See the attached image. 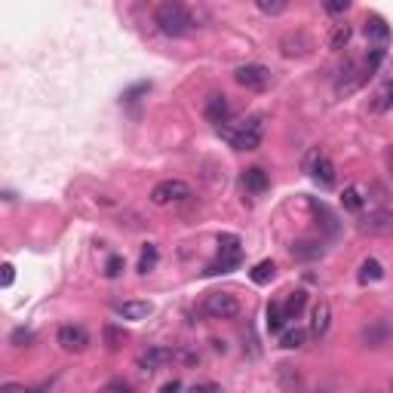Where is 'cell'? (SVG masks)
Instances as JSON below:
<instances>
[{
	"label": "cell",
	"instance_id": "cell-1",
	"mask_svg": "<svg viewBox=\"0 0 393 393\" xmlns=\"http://www.w3.org/2000/svg\"><path fill=\"white\" fill-rule=\"evenodd\" d=\"M221 136L231 142L234 151H255L264 138V117H246L234 126H221Z\"/></svg>",
	"mask_w": 393,
	"mask_h": 393
},
{
	"label": "cell",
	"instance_id": "cell-2",
	"mask_svg": "<svg viewBox=\"0 0 393 393\" xmlns=\"http://www.w3.org/2000/svg\"><path fill=\"white\" fill-rule=\"evenodd\" d=\"M157 25L166 37H184V34L194 31L197 22L184 3H163L157 10Z\"/></svg>",
	"mask_w": 393,
	"mask_h": 393
},
{
	"label": "cell",
	"instance_id": "cell-3",
	"mask_svg": "<svg viewBox=\"0 0 393 393\" xmlns=\"http://www.w3.org/2000/svg\"><path fill=\"white\" fill-rule=\"evenodd\" d=\"M218 258L206 268V277H215V273H231L236 264H240V258H243V249H240V236H234V234H221L218 236Z\"/></svg>",
	"mask_w": 393,
	"mask_h": 393
},
{
	"label": "cell",
	"instance_id": "cell-4",
	"mask_svg": "<svg viewBox=\"0 0 393 393\" xmlns=\"http://www.w3.org/2000/svg\"><path fill=\"white\" fill-rule=\"evenodd\" d=\"M194 191H191L188 182L182 179H166V182H157L151 191V203L154 206H169V203H182V200H191Z\"/></svg>",
	"mask_w": 393,
	"mask_h": 393
},
{
	"label": "cell",
	"instance_id": "cell-5",
	"mask_svg": "<svg viewBox=\"0 0 393 393\" xmlns=\"http://www.w3.org/2000/svg\"><path fill=\"white\" fill-rule=\"evenodd\" d=\"M203 310L209 316H215V320H234L240 314V301L231 292H209L203 301Z\"/></svg>",
	"mask_w": 393,
	"mask_h": 393
},
{
	"label": "cell",
	"instance_id": "cell-6",
	"mask_svg": "<svg viewBox=\"0 0 393 393\" xmlns=\"http://www.w3.org/2000/svg\"><path fill=\"white\" fill-rule=\"evenodd\" d=\"M357 227H360V234H369V236H390L393 234V212L372 209V212L360 215Z\"/></svg>",
	"mask_w": 393,
	"mask_h": 393
},
{
	"label": "cell",
	"instance_id": "cell-7",
	"mask_svg": "<svg viewBox=\"0 0 393 393\" xmlns=\"http://www.w3.org/2000/svg\"><path fill=\"white\" fill-rule=\"evenodd\" d=\"M234 80L243 86V90H252V93H262L271 86V71L264 65H240L234 71Z\"/></svg>",
	"mask_w": 393,
	"mask_h": 393
},
{
	"label": "cell",
	"instance_id": "cell-8",
	"mask_svg": "<svg viewBox=\"0 0 393 393\" xmlns=\"http://www.w3.org/2000/svg\"><path fill=\"white\" fill-rule=\"evenodd\" d=\"M307 173H310V179L320 184V188H332V184H335V163L326 157V154H320V151H314L307 157Z\"/></svg>",
	"mask_w": 393,
	"mask_h": 393
},
{
	"label": "cell",
	"instance_id": "cell-9",
	"mask_svg": "<svg viewBox=\"0 0 393 393\" xmlns=\"http://www.w3.org/2000/svg\"><path fill=\"white\" fill-rule=\"evenodd\" d=\"M203 117L221 129V126L231 120V102H227V95H225V93H209V95H206V102H203Z\"/></svg>",
	"mask_w": 393,
	"mask_h": 393
},
{
	"label": "cell",
	"instance_id": "cell-10",
	"mask_svg": "<svg viewBox=\"0 0 393 393\" xmlns=\"http://www.w3.org/2000/svg\"><path fill=\"white\" fill-rule=\"evenodd\" d=\"M56 341H58V347H62V351H68V353H80V351H86V344H90V335H86L83 326H74V323H68V326H62V329H58Z\"/></svg>",
	"mask_w": 393,
	"mask_h": 393
},
{
	"label": "cell",
	"instance_id": "cell-11",
	"mask_svg": "<svg viewBox=\"0 0 393 393\" xmlns=\"http://www.w3.org/2000/svg\"><path fill=\"white\" fill-rule=\"evenodd\" d=\"M169 360H175L173 347H151V351H145L142 357H138V369H145V372H157V369L166 366Z\"/></svg>",
	"mask_w": 393,
	"mask_h": 393
},
{
	"label": "cell",
	"instance_id": "cell-12",
	"mask_svg": "<svg viewBox=\"0 0 393 393\" xmlns=\"http://www.w3.org/2000/svg\"><path fill=\"white\" fill-rule=\"evenodd\" d=\"M329 326H332V304L320 298L314 304V314H310V332H314L316 338H323L326 332H329Z\"/></svg>",
	"mask_w": 393,
	"mask_h": 393
},
{
	"label": "cell",
	"instance_id": "cell-13",
	"mask_svg": "<svg viewBox=\"0 0 393 393\" xmlns=\"http://www.w3.org/2000/svg\"><path fill=\"white\" fill-rule=\"evenodd\" d=\"M151 310H154L151 301H123V304H117V316H120V320H132V323L147 320Z\"/></svg>",
	"mask_w": 393,
	"mask_h": 393
},
{
	"label": "cell",
	"instance_id": "cell-14",
	"mask_svg": "<svg viewBox=\"0 0 393 393\" xmlns=\"http://www.w3.org/2000/svg\"><path fill=\"white\" fill-rule=\"evenodd\" d=\"M243 188L249 191V194H264V191L271 188V179H268V173H264L262 166H252L243 173Z\"/></svg>",
	"mask_w": 393,
	"mask_h": 393
},
{
	"label": "cell",
	"instance_id": "cell-15",
	"mask_svg": "<svg viewBox=\"0 0 393 393\" xmlns=\"http://www.w3.org/2000/svg\"><path fill=\"white\" fill-rule=\"evenodd\" d=\"M362 341H366V347H384L390 341V323L378 320L369 329H362Z\"/></svg>",
	"mask_w": 393,
	"mask_h": 393
},
{
	"label": "cell",
	"instance_id": "cell-16",
	"mask_svg": "<svg viewBox=\"0 0 393 393\" xmlns=\"http://www.w3.org/2000/svg\"><path fill=\"white\" fill-rule=\"evenodd\" d=\"M366 37L375 43V47H387V40H390L387 22H384L381 16H369L366 19Z\"/></svg>",
	"mask_w": 393,
	"mask_h": 393
},
{
	"label": "cell",
	"instance_id": "cell-17",
	"mask_svg": "<svg viewBox=\"0 0 393 393\" xmlns=\"http://www.w3.org/2000/svg\"><path fill=\"white\" fill-rule=\"evenodd\" d=\"M357 280H360L362 286H369V283H378V280H384V264L378 262V258H366V262L360 264Z\"/></svg>",
	"mask_w": 393,
	"mask_h": 393
},
{
	"label": "cell",
	"instance_id": "cell-18",
	"mask_svg": "<svg viewBox=\"0 0 393 393\" xmlns=\"http://www.w3.org/2000/svg\"><path fill=\"white\" fill-rule=\"evenodd\" d=\"M304 304H307V292H304V289H295V292H289V298L283 301L286 320H295V316H301Z\"/></svg>",
	"mask_w": 393,
	"mask_h": 393
},
{
	"label": "cell",
	"instance_id": "cell-19",
	"mask_svg": "<svg viewBox=\"0 0 393 393\" xmlns=\"http://www.w3.org/2000/svg\"><path fill=\"white\" fill-rule=\"evenodd\" d=\"M249 277H252V283H255V286H268L271 280L277 277V264H273L271 258H264V262H258L255 268H252Z\"/></svg>",
	"mask_w": 393,
	"mask_h": 393
},
{
	"label": "cell",
	"instance_id": "cell-20",
	"mask_svg": "<svg viewBox=\"0 0 393 393\" xmlns=\"http://www.w3.org/2000/svg\"><path fill=\"white\" fill-rule=\"evenodd\" d=\"M341 206H344L347 212H362V206H366V197H362V191L357 188V184L344 188V194H341Z\"/></svg>",
	"mask_w": 393,
	"mask_h": 393
},
{
	"label": "cell",
	"instance_id": "cell-21",
	"mask_svg": "<svg viewBox=\"0 0 393 393\" xmlns=\"http://www.w3.org/2000/svg\"><path fill=\"white\" fill-rule=\"evenodd\" d=\"M157 258H160L157 246H154V243H147V246L142 249V258H138V273H142V277H147V273L157 268Z\"/></svg>",
	"mask_w": 393,
	"mask_h": 393
},
{
	"label": "cell",
	"instance_id": "cell-22",
	"mask_svg": "<svg viewBox=\"0 0 393 393\" xmlns=\"http://www.w3.org/2000/svg\"><path fill=\"white\" fill-rule=\"evenodd\" d=\"M292 255L295 258H304V262H307V258H320L323 255V243L301 240V243H295V246H292Z\"/></svg>",
	"mask_w": 393,
	"mask_h": 393
},
{
	"label": "cell",
	"instance_id": "cell-23",
	"mask_svg": "<svg viewBox=\"0 0 393 393\" xmlns=\"http://www.w3.org/2000/svg\"><path fill=\"white\" fill-rule=\"evenodd\" d=\"M304 341H307V332H304V329H298V326H295V329L283 332V338H280V344H283L286 351H298V347L304 344Z\"/></svg>",
	"mask_w": 393,
	"mask_h": 393
},
{
	"label": "cell",
	"instance_id": "cell-24",
	"mask_svg": "<svg viewBox=\"0 0 393 393\" xmlns=\"http://www.w3.org/2000/svg\"><path fill=\"white\" fill-rule=\"evenodd\" d=\"M390 108H393V80H387V83L375 93V111H390Z\"/></svg>",
	"mask_w": 393,
	"mask_h": 393
},
{
	"label": "cell",
	"instance_id": "cell-25",
	"mask_svg": "<svg viewBox=\"0 0 393 393\" xmlns=\"http://www.w3.org/2000/svg\"><path fill=\"white\" fill-rule=\"evenodd\" d=\"M351 25H338L335 31H332V40H329V47L335 49V53H341V49L347 47V43H351Z\"/></svg>",
	"mask_w": 393,
	"mask_h": 393
},
{
	"label": "cell",
	"instance_id": "cell-26",
	"mask_svg": "<svg viewBox=\"0 0 393 393\" xmlns=\"http://www.w3.org/2000/svg\"><path fill=\"white\" fill-rule=\"evenodd\" d=\"M286 323V314H283V304H268V332H280Z\"/></svg>",
	"mask_w": 393,
	"mask_h": 393
},
{
	"label": "cell",
	"instance_id": "cell-27",
	"mask_svg": "<svg viewBox=\"0 0 393 393\" xmlns=\"http://www.w3.org/2000/svg\"><path fill=\"white\" fill-rule=\"evenodd\" d=\"M255 6L264 13V16H280V13H286V10H289L286 0H258Z\"/></svg>",
	"mask_w": 393,
	"mask_h": 393
},
{
	"label": "cell",
	"instance_id": "cell-28",
	"mask_svg": "<svg viewBox=\"0 0 393 393\" xmlns=\"http://www.w3.org/2000/svg\"><path fill=\"white\" fill-rule=\"evenodd\" d=\"M147 93H151V83H147V80H142V83L129 86V90L120 95V99H123V102H138V99H142V95H147Z\"/></svg>",
	"mask_w": 393,
	"mask_h": 393
},
{
	"label": "cell",
	"instance_id": "cell-29",
	"mask_svg": "<svg viewBox=\"0 0 393 393\" xmlns=\"http://www.w3.org/2000/svg\"><path fill=\"white\" fill-rule=\"evenodd\" d=\"M120 273H123V258H120V255H111L108 264H105V277H108V280H117Z\"/></svg>",
	"mask_w": 393,
	"mask_h": 393
},
{
	"label": "cell",
	"instance_id": "cell-30",
	"mask_svg": "<svg viewBox=\"0 0 393 393\" xmlns=\"http://www.w3.org/2000/svg\"><path fill=\"white\" fill-rule=\"evenodd\" d=\"M99 393H132V387H129V384H123V381H108Z\"/></svg>",
	"mask_w": 393,
	"mask_h": 393
},
{
	"label": "cell",
	"instance_id": "cell-31",
	"mask_svg": "<svg viewBox=\"0 0 393 393\" xmlns=\"http://www.w3.org/2000/svg\"><path fill=\"white\" fill-rule=\"evenodd\" d=\"M31 338L34 335L28 329H16V332H13V344H16V347H28V341H31Z\"/></svg>",
	"mask_w": 393,
	"mask_h": 393
},
{
	"label": "cell",
	"instance_id": "cell-32",
	"mask_svg": "<svg viewBox=\"0 0 393 393\" xmlns=\"http://www.w3.org/2000/svg\"><path fill=\"white\" fill-rule=\"evenodd\" d=\"M351 10V3L347 0H335V3H326V13H332V16H338V13H347Z\"/></svg>",
	"mask_w": 393,
	"mask_h": 393
},
{
	"label": "cell",
	"instance_id": "cell-33",
	"mask_svg": "<svg viewBox=\"0 0 393 393\" xmlns=\"http://www.w3.org/2000/svg\"><path fill=\"white\" fill-rule=\"evenodd\" d=\"M191 393H221V387L218 384H194Z\"/></svg>",
	"mask_w": 393,
	"mask_h": 393
},
{
	"label": "cell",
	"instance_id": "cell-34",
	"mask_svg": "<svg viewBox=\"0 0 393 393\" xmlns=\"http://www.w3.org/2000/svg\"><path fill=\"white\" fill-rule=\"evenodd\" d=\"M13 280H16V268H13V264H3V286H13Z\"/></svg>",
	"mask_w": 393,
	"mask_h": 393
},
{
	"label": "cell",
	"instance_id": "cell-35",
	"mask_svg": "<svg viewBox=\"0 0 393 393\" xmlns=\"http://www.w3.org/2000/svg\"><path fill=\"white\" fill-rule=\"evenodd\" d=\"M0 393H31V390L22 387V384H3V387H0Z\"/></svg>",
	"mask_w": 393,
	"mask_h": 393
},
{
	"label": "cell",
	"instance_id": "cell-36",
	"mask_svg": "<svg viewBox=\"0 0 393 393\" xmlns=\"http://www.w3.org/2000/svg\"><path fill=\"white\" fill-rule=\"evenodd\" d=\"M179 387H182V384H179V381H173V384H166V387H163L160 393H175V390H179Z\"/></svg>",
	"mask_w": 393,
	"mask_h": 393
}]
</instances>
